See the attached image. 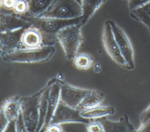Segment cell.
<instances>
[{
  "mask_svg": "<svg viewBox=\"0 0 150 132\" xmlns=\"http://www.w3.org/2000/svg\"><path fill=\"white\" fill-rule=\"evenodd\" d=\"M102 40L107 53L116 64L127 70H132L120 52L109 20H107L104 23Z\"/></svg>",
  "mask_w": 150,
  "mask_h": 132,
  "instance_id": "obj_6",
  "label": "cell"
},
{
  "mask_svg": "<svg viewBox=\"0 0 150 132\" xmlns=\"http://www.w3.org/2000/svg\"><path fill=\"white\" fill-rule=\"evenodd\" d=\"M31 24L22 16L16 14H0V32L26 29Z\"/></svg>",
  "mask_w": 150,
  "mask_h": 132,
  "instance_id": "obj_10",
  "label": "cell"
},
{
  "mask_svg": "<svg viewBox=\"0 0 150 132\" xmlns=\"http://www.w3.org/2000/svg\"><path fill=\"white\" fill-rule=\"evenodd\" d=\"M93 58L87 53H77L73 59L74 66L81 70H87L93 65Z\"/></svg>",
  "mask_w": 150,
  "mask_h": 132,
  "instance_id": "obj_22",
  "label": "cell"
},
{
  "mask_svg": "<svg viewBox=\"0 0 150 132\" xmlns=\"http://www.w3.org/2000/svg\"><path fill=\"white\" fill-rule=\"evenodd\" d=\"M115 109L111 106H98L94 107L80 110L81 116L87 119L94 120L115 113Z\"/></svg>",
  "mask_w": 150,
  "mask_h": 132,
  "instance_id": "obj_18",
  "label": "cell"
},
{
  "mask_svg": "<svg viewBox=\"0 0 150 132\" xmlns=\"http://www.w3.org/2000/svg\"><path fill=\"white\" fill-rule=\"evenodd\" d=\"M29 9L26 15L40 17L51 6L54 0H28Z\"/></svg>",
  "mask_w": 150,
  "mask_h": 132,
  "instance_id": "obj_20",
  "label": "cell"
},
{
  "mask_svg": "<svg viewBox=\"0 0 150 132\" xmlns=\"http://www.w3.org/2000/svg\"><path fill=\"white\" fill-rule=\"evenodd\" d=\"M55 52L54 46H43L38 48H21L12 52L0 54L8 62L36 63L49 60Z\"/></svg>",
  "mask_w": 150,
  "mask_h": 132,
  "instance_id": "obj_2",
  "label": "cell"
},
{
  "mask_svg": "<svg viewBox=\"0 0 150 132\" xmlns=\"http://www.w3.org/2000/svg\"><path fill=\"white\" fill-rule=\"evenodd\" d=\"M150 120V105L140 114V125L143 124Z\"/></svg>",
  "mask_w": 150,
  "mask_h": 132,
  "instance_id": "obj_29",
  "label": "cell"
},
{
  "mask_svg": "<svg viewBox=\"0 0 150 132\" xmlns=\"http://www.w3.org/2000/svg\"><path fill=\"white\" fill-rule=\"evenodd\" d=\"M105 0H81L82 14L81 16V26H84L98 10Z\"/></svg>",
  "mask_w": 150,
  "mask_h": 132,
  "instance_id": "obj_19",
  "label": "cell"
},
{
  "mask_svg": "<svg viewBox=\"0 0 150 132\" xmlns=\"http://www.w3.org/2000/svg\"><path fill=\"white\" fill-rule=\"evenodd\" d=\"M104 100V93L100 91L89 89L77 109L83 110L100 106Z\"/></svg>",
  "mask_w": 150,
  "mask_h": 132,
  "instance_id": "obj_17",
  "label": "cell"
},
{
  "mask_svg": "<svg viewBox=\"0 0 150 132\" xmlns=\"http://www.w3.org/2000/svg\"><path fill=\"white\" fill-rule=\"evenodd\" d=\"M21 42L22 48L35 49L44 46L43 37L41 32L33 26L24 30Z\"/></svg>",
  "mask_w": 150,
  "mask_h": 132,
  "instance_id": "obj_12",
  "label": "cell"
},
{
  "mask_svg": "<svg viewBox=\"0 0 150 132\" xmlns=\"http://www.w3.org/2000/svg\"><path fill=\"white\" fill-rule=\"evenodd\" d=\"M27 20L32 26L38 29L43 37L44 46H54L56 43V34L62 28L73 24L81 23V17L70 19H60L52 18L32 17L26 15H21Z\"/></svg>",
  "mask_w": 150,
  "mask_h": 132,
  "instance_id": "obj_1",
  "label": "cell"
},
{
  "mask_svg": "<svg viewBox=\"0 0 150 132\" xmlns=\"http://www.w3.org/2000/svg\"><path fill=\"white\" fill-rule=\"evenodd\" d=\"M97 119L101 121L105 131L107 132H132L135 131L128 116L125 114L121 117L118 121H112L105 117Z\"/></svg>",
  "mask_w": 150,
  "mask_h": 132,
  "instance_id": "obj_13",
  "label": "cell"
},
{
  "mask_svg": "<svg viewBox=\"0 0 150 132\" xmlns=\"http://www.w3.org/2000/svg\"><path fill=\"white\" fill-rule=\"evenodd\" d=\"M78 2H79L80 4H81V0H77Z\"/></svg>",
  "mask_w": 150,
  "mask_h": 132,
  "instance_id": "obj_35",
  "label": "cell"
},
{
  "mask_svg": "<svg viewBox=\"0 0 150 132\" xmlns=\"http://www.w3.org/2000/svg\"><path fill=\"white\" fill-rule=\"evenodd\" d=\"M43 88L35 94L24 97H19L21 114L25 125L26 131H36L39 119V103Z\"/></svg>",
  "mask_w": 150,
  "mask_h": 132,
  "instance_id": "obj_4",
  "label": "cell"
},
{
  "mask_svg": "<svg viewBox=\"0 0 150 132\" xmlns=\"http://www.w3.org/2000/svg\"><path fill=\"white\" fill-rule=\"evenodd\" d=\"M81 4L77 0H54L49 9L40 17L70 19L81 17Z\"/></svg>",
  "mask_w": 150,
  "mask_h": 132,
  "instance_id": "obj_5",
  "label": "cell"
},
{
  "mask_svg": "<svg viewBox=\"0 0 150 132\" xmlns=\"http://www.w3.org/2000/svg\"><path fill=\"white\" fill-rule=\"evenodd\" d=\"M14 124L15 131H26V129L21 113L14 121Z\"/></svg>",
  "mask_w": 150,
  "mask_h": 132,
  "instance_id": "obj_25",
  "label": "cell"
},
{
  "mask_svg": "<svg viewBox=\"0 0 150 132\" xmlns=\"http://www.w3.org/2000/svg\"><path fill=\"white\" fill-rule=\"evenodd\" d=\"M17 0H1L2 7L6 10H12Z\"/></svg>",
  "mask_w": 150,
  "mask_h": 132,
  "instance_id": "obj_30",
  "label": "cell"
},
{
  "mask_svg": "<svg viewBox=\"0 0 150 132\" xmlns=\"http://www.w3.org/2000/svg\"><path fill=\"white\" fill-rule=\"evenodd\" d=\"M25 29H21L12 32H0V41L2 50L0 54L8 53L22 48L21 36Z\"/></svg>",
  "mask_w": 150,
  "mask_h": 132,
  "instance_id": "obj_11",
  "label": "cell"
},
{
  "mask_svg": "<svg viewBox=\"0 0 150 132\" xmlns=\"http://www.w3.org/2000/svg\"><path fill=\"white\" fill-rule=\"evenodd\" d=\"M2 7V3H1V0H0V8Z\"/></svg>",
  "mask_w": 150,
  "mask_h": 132,
  "instance_id": "obj_34",
  "label": "cell"
},
{
  "mask_svg": "<svg viewBox=\"0 0 150 132\" xmlns=\"http://www.w3.org/2000/svg\"><path fill=\"white\" fill-rule=\"evenodd\" d=\"M128 6L129 10L131 11L139 6H142L146 3L150 1V0H128Z\"/></svg>",
  "mask_w": 150,
  "mask_h": 132,
  "instance_id": "obj_27",
  "label": "cell"
},
{
  "mask_svg": "<svg viewBox=\"0 0 150 132\" xmlns=\"http://www.w3.org/2000/svg\"><path fill=\"white\" fill-rule=\"evenodd\" d=\"M46 132H62L63 128L60 124L57 123H49L45 128Z\"/></svg>",
  "mask_w": 150,
  "mask_h": 132,
  "instance_id": "obj_28",
  "label": "cell"
},
{
  "mask_svg": "<svg viewBox=\"0 0 150 132\" xmlns=\"http://www.w3.org/2000/svg\"><path fill=\"white\" fill-rule=\"evenodd\" d=\"M29 9L28 0H17L12 9L13 13L18 15H26Z\"/></svg>",
  "mask_w": 150,
  "mask_h": 132,
  "instance_id": "obj_23",
  "label": "cell"
},
{
  "mask_svg": "<svg viewBox=\"0 0 150 132\" xmlns=\"http://www.w3.org/2000/svg\"><path fill=\"white\" fill-rule=\"evenodd\" d=\"M91 120L83 117L80 114V110L72 108L60 100L50 123H77L87 125Z\"/></svg>",
  "mask_w": 150,
  "mask_h": 132,
  "instance_id": "obj_7",
  "label": "cell"
},
{
  "mask_svg": "<svg viewBox=\"0 0 150 132\" xmlns=\"http://www.w3.org/2000/svg\"><path fill=\"white\" fill-rule=\"evenodd\" d=\"M89 89L75 87L60 81V100L65 105L77 109Z\"/></svg>",
  "mask_w": 150,
  "mask_h": 132,
  "instance_id": "obj_9",
  "label": "cell"
},
{
  "mask_svg": "<svg viewBox=\"0 0 150 132\" xmlns=\"http://www.w3.org/2000/svg\"><path fill=\"white\" fill-rule=\"evenodd\" d=\"M2 44H1V43L0 41V51H2Z\"/></svg>",
  "mask_w": 150,
  "mask_h": 132,
  "instance_id": "obj_33",
  "label": "cell"
},
{
  "mask_svg": "<svg viewBox=\"0 0 150 132\" xmlns=\"http://www.w3.org/2000/svg\"><path fill=\"white\" fill-rule=\"evenodd\" d=\"M93 69H94V72H96V73L100 72L101 71V67L100 64H99L98 62L95 63L93 65Z\"/></svg>",
  "mask_w": 150,
  "mask_h": 132,
  "instance_id": "obj_32",
  "label": "cell"
},
{
  "mask_svg": "<svg viewBox=\"0 0 150 132\" xmlns=\"http://www.w3.org/2000/svg\"><path fill=\"white\" fill-rule=\"evenodd\" d=\"M88 132H104L105 131L104 127L98 119L91 120L86 126Z\"/></svg>",
  "mask_w": 150,
  "mask_h": 132,
  "instance_id": "obj_24",
  "label": "cell"
},
{
  "mask_svg": "<svg viewBox=\"0 0 150 132\" xmlns=\"http://www.w3.org/2000/svg\"><path fill=\"white\" fill-rule=\"evenodd\" d=\"M60 80L56 78L52 84L47 99V110L45 120V127L50 123L53 113L60 100ZM43 129V130H44Z\"/></svg>",
  "mask_w": 150,
  "mask_h": 132,
  "instance_id": "obj_14",
  "label": "cell"
},
{
  "mask_svg": "<svg viewBox=\"0 0 150 132\" xmlns=\"http://www.w3.org/2000/svg\"><path fill=\"white\" fill-rule=\"evenodd\" d=\"M55 79L56 78H52L48 82L46 85L43 87V91L40 95L39 103V119L36 131H41L42 130L44 129L47 110V99L49 93V90L52 84L54 82Z\"/></svg>",
  "mask_w": 150,
  "mask_h": 132,
  "instance_id": "obj_15",
  "label": "cell"
},
{
  "mask_svg": "<svg viewBox=\"0 0 150 132\" xmlns=\"http://www.w3.org/2000/svg\"><path fill=\"white\" fill-rule=\"evenodd\" d=\"M137 131H144V132H150V120L140 125L139 127L136 130Z\"/></svg>",
  "mask_w": 150,
  "mask_h": 132,
  "instance_id": "obj_31",
  "label": "cell"
},
{
  "mask_svg": "<svg viewBox=\"0 0 150 132\" xmlns=\"http://www.w3.org/2000/svg\"><path fill=\"white\" fill-rule=\"evenodd\" d=\"M130 13L132 18L145 25L150 31V1L130 11Z\"/></svg>",
  "mask_w": 150,
  "mask_h": 132,
  "instance_id": "obj_21",
  "label": "cell"
},
{
  "mask_svg": "<svg viewBox=\"0 0 150 132\" xmlns=\"http://www.w3.org/2000/svg\"><path fill=\"white\" fill-rule=\"evenodd\" d=\"M10 123L5 116L2 110L0 108V132L5 131Z\"/></svg>",
  "mask_w": 150,
  "mask_h": 132,
  "instance_id": "obj_26",
  "label": "cell"
},
{
  "mask_svg": "<svg viewBox=\"0 0 150 132\" xmlns=\"http://www.w3.org/2000/svg\"><path fill=\"white\" fill-rule=\"evenodd\" d=\"M1 109L9 121L14 122L21 111L19 97L14 96L8 98L3 103Z\"/></svg>",
  "mask_w": 150,
  "mask_h": 132,
  "instance_id": "obj_16",
  "label": "cell"
},
{
  "mask_svg": "<svg viewBox=\"0 0 150 132\" xmlns=\"http://www.w3.org/2000/svg\"><path fill=\"white\" fill-rule=\"evenodd\" d=\"M81 27L80 23L69 25L60 29L56 34V40L60 44L67 60L74 58L83 42Z\"/></svg>",
  "mask_w": 150,
  "mask_h": 132,
  "instance_id": "obj_3",
  "label": "cell"
},
{
  "mask_svg": "<svg viewBox=\"0 0 150 132\" xmlns=\"http://www.w3.org/2000/svg\"><path fill=\"white\" fill-rule=\"evenodd\" d=\"M109 20L115 39L123 57L132 70L134 68V54L132 44L124 32L115 22Z\"/></svg>",
  "mask_w": 150,
  "mask_h": 132,
  "instance_id": "obj_8",
  "label": "cell"
}]
</instances>
